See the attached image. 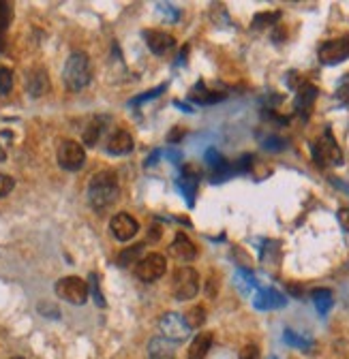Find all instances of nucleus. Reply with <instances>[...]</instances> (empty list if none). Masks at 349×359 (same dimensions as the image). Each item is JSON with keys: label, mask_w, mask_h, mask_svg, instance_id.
I'll return each mask as SVG.
<instances>
[{"label": "nucleus", "mask_w": 349, "mask_h": 359, "mask_svg": "<svg viewBox=\"0 0 349 359\" xmlns=\"http://www.w3.org/2000/svg\"><path fill=\"white\" fill-rule=\"evenodd\" d=\"M165 88H167V84H163V86H157L155 90H150V93H144V95H140L138 99H133V101H131V105H140V103H146V101H152V99H157L159 95H163V93H165Z\"/></svg>", "instance_id": "nucleus-34"}, {"label": "nucleus", "mask_w": 349, "mask_h": 359, "mask_svg": "<svg viewBox=\"0 0 349 359\" xmlns=\"http://www.w3.org/2000/svg\"><path fill=\"white\" fill-rule=\"evenodd\" d=\"M7 159V152H5V148L3 146H0V163H3Z\"/></svg>", "instance_id": "nucleus-44"}, {"label": "nucleus", "mask_w": 349, "mask_h": 359, "mask_svg": "<svg viewBox=\"0 0 349 359\" xmlns=\"http://www.w3.org/2000/svg\"><path fill=\"white\" fill-rule=\"evenodd\" d=\"M159 329H161L163 338L169 340L171 345H180L191 336V329H189L185 317L178 312H165L159 319Z\"/></svg>", "instance_id": "nucleus-6"}, {"label": "nucleus", "mask_w": 349, "mask_h": 359, "mask_svg": "<svg viewBox=\"0 0 349 359\" xmlns=\"http://www.w3.org/2000/svg\"><path fill=\"white\" fill-rule=\"evenodd\" d=\"M11 21V7L7 3L0 0V50H3V43H5V30Z\"/></svg>", "instance_id": "nucleus-28"}, {"label": "nucleus", "mask_w": 349, "mask_h": 359, "mask_svg": "<svg viewBox=\"0 0 349 359\" xmlns=\"http://www.w3.org/2000/svg\"><path fill=\"white\" fill-rule=\"evenodd\" d=\"M13 90V73L7 66H0V97H7Z\"/></svg>", "instance_id": "nucleus-30"}, {"label": "nucleus", "mask_w": 349, "mask_h": 359, "mask_svg": "<svg viewBox=\"0 0 349 359\" xmlns=\"http://www.w3.org/2000/svg\"><path fill=\"white\" fill-rule=\"evenodd\" d=\"M142 253H144V244H135L131 249H124L118 257V265L120 267H135L142 261Z\"/></svg>", "instance_id": "nucleus-25"}, {"label": "nucleus", "mask_w": 349, "mask_h": 359, "mask_svg": "<svg viewBox=\"0 0 349 359\" xmlns=\"http://www.w3.org/2000/svg\"><path fill=\"white\" fill-rule=\"evenodd\" d=\"M56 295L62 302H69L73 306H84L88 302V282L77 278V276H64L54 287Z\"/></svg>", "instance_id": "nucleus-5"}, {"label": "nucleus", "mask_w": 349, "mask_h": 359, "mask_svg": "<svg viewBox=\"0 0 349 359\" xmlns=\"http://www.w3.org/2000/svg\"><path fill=\"white\" fill-rule=\"evenodd\" d=\"M173 105H176L178 109H182V111H189V114H191V111H193V109H191L189 105H185V103H180V101H176V103H173Z\"/></svg>", "instance_id": "nucleus-43"}, {"label": "nucleus", "mask_w": 349, "mask_h": 359, "mask_svg": "<svg viewBox=\"0 0 349 359\" xmlns=\"http://www.w3.org/2000/svg\"><path fill=\"white\" fill-rule=\"evenodd\" d=\"M182 137H185V130H182L180 126H176V128H171V133H169L167 142H169V144H178Z\"/></svg>", "instance_id": "nucleus-38"}, {"label": "nucleus", "mask_w": 349, "mask_h": 359, "mask_svg": "<svg viewBox=\"0 0 349 359\" xmlns=\"http://www.w3.org/2000/svg\"><path fill=\"white\" fill-rule=\"evenodd\" d=\"M135 148V142L133 137H131V133L129 130H114L112 133V137L107 139V154H112V156H126L131 154Z\"/></svg>", "instance_id": "nucleus-17"}, {"label": "nucleus", "mask_w": 349, "mask_h": 359, "mask_svg": "<svg viewBox=\"0 0 349 359\" xmlns=\"http://www.w3.org/2000/svg\"><path fill=\"white\" fill-rule=\"evenodd\" d=\"M159 159H161V152H159V150H155V152H152V154L148 156V159H146V163H144V165H146V167H152V165H155Z\"/></svg>", "instance_id": "nucleus-40"}, {"label": "nucleus", "mask_w": 349, "mask_h": 359, "mask_svg": "<svg viewBox=\"0 0 349 359\" xmlns=\"http://www.w3.org/2000/svg\"><path fill=\"white\" fill-rule=\"evenodd\" d=\"M157 9H159V15L165 19V21H178L180 19V11L176 7H171V5H163V3H157Z\"/></svg>", "instance_id": "nucleus-33"}, {"label": "nucleus", "mask_w": 349, "mask_h": 359, "mask_svg": "<svg viewBox=\"0 0 349 359\" xmlns=\"http://www.w3.org/2000/svg\"><path fill=\"white\" fill-rule=\"evenodd\" d=\"M279 30H276V35H272V41L274 43H281L283 39H285L287 37V32H285V28H281V26H276Z\"/></svg>", "instance_id": "nucleus-42"}, {"label": "nucleus", "mask_w": 349, "mask_h": 359, "mask_svg": "<svg viewBox=\"0 0 349 359\" xmlns=\"http://www.w3.org/2000/svg\"><path fill=\"white\" fill-rule=\"evenodd\" d=\"M198 186H200V171L191 167V165H185L182 167V173L178 177V188L185 193L187 197V204L193 208L195 204V193H198Z\"/></svg>", "instance_id": "nucleus-15"}, {"label": "nucleus", "mask_w": 349, "mask_h": 359, "mask_svg": "<svg viewBox=\"0 0 349 359\" xmlns=\"http://www.w3.org/2000/svg\"><path fill=\"white\" fill-rule=\"evenodd\" d=\"M88 293H93L95 304H97L99 308H105V298H103L101 289H99V278H97V274H91V276H88Z\"/></svg>", "instance_id": "nucleus-32"}, {"label": "nucleus", "mask_w": 349, "mask_h": 359, "mask_svg": "<svg viewBox=\"0 0 349 359\" xmlns=\"http://www.w3.org/2000/svg\"><path fill=\"white\" fill-rule=\"evenodd\" d=\"M317 58L326 66H334V64H341L343 60H347L349 58V35L323 41L317 50Z\"/></svg>", "instance_id": "nucleus-7"}, {"label": "nucleus", "mask_w": 349, "mask_h": 359, "mask_svg": "<svg viewBox=\"0 0 349 359\" xmlns=\"http://www.w3.org/2000/svg\"><path fill=\"white\" fill-rule=\"evenodd\" d=\"M311 154H313V161L319 167H341L345 163L343 150H341L339 142L334 139V135H332L330 128H326L321 133V137L317 142H313Z\"/></svg>", "instance_id": "nucleus-3"}, {"label": "nucleus", "mask_w": 349, "mask_h": 359, "mask_svg": "<svg viewBox=\"0 0 349 359\" xmlns=\"http://www.w3.org/2000/svg\"><path fill=\"white\" fill-rule=\"evenodd\" d=\"M169 255L180 263H187L198 257V246L189 240V235L176 233V237H173V242L169 244Z\"/></svg>", "instance_id": "nucleus-14"}, {"label": "nucleus", "mask_w": 349, "mask_h": 359, "mask_svg": "<svg viewBox=\"0 0 349 359\" xmlns=\"http://www.w3.org/2000/svg\"><path fill=\"white\" fill-rule=\"evenodd\" d=\"M56 156H58V165L64 171H79L86 163V150L73 139H62Z\"/></svg>", "instance_id": "nucleus-8"}, {"label": "nucleus", "mask_w": 349, "mask_h": 359, "mask_svg": "<svg viewBox=\"0 0 349 359\" xmlns=\"http://www.w3.org/2000/svg\"><path fill=\"white\" fill-rule=\"evenodd\" d=\"M236 287L243 291V293L247 295V293H251V289H259V284H257V280H255V276L249 272V269H238L236 272Z\"/></svg>", "instance_id": "nucleus-26"}, {"label": "nucleus", "mask_w": 349, "mask_h": 359, "mask_svg": "<svg viewBox=\"0 0 349 359\" xmlns=\"http://www.w3.org/2000/svg\"><path fill=\"white\" fill-rule=\"evenodd\" d=\"M26 90H28V95L39 99L43 97L50 90V77L48 73L43 71V69H32L28 75H26Z\"/></svg>", "instance_id": "nucleus-18"}, {"label": "nucleus", "mask_w": 349, "mask_h": 359, "mask_svg": "<svg viewBox=\"0 0 349 359\" xmlns=\"http://www.w3.org/2000/svg\"><path fill=\"white\" fill-rule=\"evenodd\" d=\"M334 97H337L339 103H343V105L349 107V73H345V75L339 79L337 90H334Z\"/></svg>", "instance_id": "nucleus-29"}, {"label": "nucleus", "mask_w": 349, "mask_h": 359, "mask_svg": "<svg viewBox=\"0 0 349 359\" xmlns=\"http://www.w3.org/2000/svg\"><path fill=\"white\" fill-rule=\"evenodd\" d=\"M11 359H24V357H11Z\"/></svg>", "instance_id": "nucleus-45"}, {"label": "nucleus", "mask_w": 349, "mask_h": 359, "mask_svg": "<svg viewBox=\"0 0 349 359\" xmlns=\"http://www.w3.org/2000/svg\"><path fill=\"white\" fill-rule=\"evenodd\" d=\"M93 79L91 71V58L84 52H73L67 62H64V71H62V81L71 93H79Z\"/></svg>", "instance_id": "nucleus-2"}, {"label": "nucleus", "mask_w": 349, "mask_h": 359, "mask_svg": "<svg viewBox=\"0 0 349 359\" xmlns=\"http://www.w3.org/2000/svg\"><path fill=\"white\" fill-rule=\"evenodd\" d=\"M165 267H167L165 257L152 253L148 257H142V261L133 267V272L142 282H155L165 274Z\"/></svg>", "instance_id": "nucleus-9"}, {"label": "nucleus", "mask_w": 349, "mask_h": 359, "mask_svg": "<svg viewBox=\"0 0 349 359\" xmlns=\"http://www.w3.org/2000/svg\"><path fill=\"white\" fill-rule=\"evenodd\" d=\"M253 306L257 310H279V308H285L287 306V298L279 293L276 289L268 287V289H257V293L253 298Z\"/></svg>", "instance_id": "nucleus-13"}, {"label": "nucleus", "mask_w": 349, "mask_h": 359, "mask_svg": "<svg viewBox=\"0 0 349 359\" xmlns=\"http://www.w3.org/2000/svg\"><path fill=\"white\" fill-rule=\"evenodd\" d=\"M317 97H319V88L313 86V84H309V81H304V84L296 90L294 109H296V114H298L302 120H309L311 109H313Z\"/></svg>", "instance_id": "nucleus-11"}, {"label": "nucleus", "mask_w": 349, "mask_h": 359, "mask_svg": "<svg viewBox=\"0 0 349 359\" xmlns=\"http://www.w3.org/2000/svg\"><path fill=\"white\" fill-rule=\"evenodd\" d=\"M225 99H227L225 93H219V90H210L204 81H198L189 90V101L198 103V105H214V103H221Z\"/></svg>", "instance_id": "nucleus-16"}, {"label": "nucleus", "mask_w": 349, "mask_h": 359, "mask_svg": "<svg viewBox=\"0 0 349 359\" xmlns=\"http://www.w3.org/2000/svg\"><path fill=\"white\" fill-rule=\"evenodd\" d=\"M39 312H41V314H46V317H52V319H58V314H60V312H58V308L48 306V304H46V306L41 304V306H39Z\"/></svg>", "instance_id": "nucleus-39"}, {"label": "nucleus", "mask_w": 349, "mask_h": 359, "mask_svg": "<svg viewBox=\"0 0 349 359\" xmlns=\"http://www.w3.org/2000/svg\"><path fill=\"white\" fill-rule=\"evenodd\" d=\"M311 300H313V304H315V308H317V312L321 314V317L323 314H328L330 308L334 306V298H332L330 289H315L311 293Z\"/></svg>", "instance_id": "nucleus-22"}, {"label": "nucleus", "mask_w": 349, "mask_h": 359, "mask_svg": "<svg viewBox=\"0 0 349 359\" xmlns=\"http://www.w3.org/2000/svg\"><path fill=\"white\" fill-rule=\"evenodd\" d=\"M270 359H279V357H270Z\"/></svg>", "instance_id": "nucleus-46"}, {"label": "nucleus", "mask_w": 349, "mask_h": 359, "mask_svg": "<svg viewBox=\"0 0 349 359\" xmlns=\"http://www.w3.org/2000/svg\"><path fill=\"white\" fill-rule=\"evenodd\" d=\"M120 195V186H118V175L110 169L99 171L91 177L88 184V204L93 210L103 212L110 206H114Z\"/></svg>", "instance_id": "nucleus-1"}, {"label": "nucleus", "mask_w": 349, "mask_h": 359, "mask_svg": "<svg viewBox=\"0 0 349 359\" xmlns=\"http://www.w3.org/2000/svg\"><path fill=\"white\" fill-rule=\"evenodd\" d=\"M240 359H259V349H257V345H247L243 351H240Z\"/></svg>", "instance_id": "nucleus-36"}, {"label": "nucleus", "mask_w": 349, "mask_h": 359, "mask_svg": "<svg viewBox=\"0 0 349 359\" xmlns=\"http://www.w3.org/2000/svg\"><path fill=\"white\" fill-rule=\"evenodd\" d=\"M200 291V274L193 267H176L171 278V293L180 302H189Z\"/></svg>", "instance_id": "nucleus-4"}, {"label": "nucleus", "mask_w": 349, "mask_h": 359, "mask_svg": "<svg viewBox=\"0 0 349 359\" xmlns=\"http://www.w3.org/2000/svg\"><path fill=\"white\" fill-rule=\"evenodd\" d=\"M185 321H187L189 329H200L206 323V308H202V306L189 308V312L185 314Z\"/></svg>", "instance_id": "nucleus-27"}, {"label": "nucleus", "mask_w": 349, "mask_h": 359, "mask_svg": "<svg viewBox=\"0 0 349 359\" xmlns=\"http://www.w3.org/2000/svg\"><path fill=\"white\" fill-rule=\"evenodd\" d=\"M261 146H264V150H268V152H281L287 148V139L279 137V135H268L266 139H261Z\"/></svg>", "instance_id": "nucleus-31"}, {"label": "nucleus", "mask_w": 349, "mask_h": 359, "mask_svg": "<svg viewBox=\"0 0 349 359\" xmlns=\"http://www.w3.org/2000/svg\"><path fill=\"white\" fill-rule=\"evenodd\" d=\"M165 159H169L171 163H180V161H182V154H180V152H173V150H171V152L167 150V152H165Z\"/></svg>", "instance_id": "nucleus-41"}, {"label": "nucleus", "mask_w": 349, "mask_h": 359, "mask_svg": "<svg viewBox=\"0 0 349 359\" xmlns=\"http://www.w3.org/2000/svg\"><path fill=\"white\" fill-rule=\"evenodd\" d=\"M337 216H339V222H341V227H343V229H345V231L349 233V206H347V208H341Z\"/></svg>", "instance_id": "nucleus-37"}, {"label": "nucleus", "mask_w": 349, "mask_h": 359, "mask_svg": "<svg viewBox=\"0 0 349 359\" xmlns=\"http://www.w3.org/2000/svg\"><path fill=\"white\" fill-rule=\"evenodd\" d=\"M144 39L148 50L155 56H165L176 48V39L165 30H144Z\"/></svg>", "instance_id": "nucleus-12"}, {"label": "nucleus", "mask_w": 349, "mask_h": 359, "mask_svg": "<svg viewBox=\"0 0 349 359\" xmlns=\"http://www.w3.org/2000/svg\"><path fill=\"white\" fill-rule=\"evenodd\" d=\"M107 124H110V118L107 116H97V118H93L91 122H88V126H86V130H84V144L86 146H97L99 144V139H101V135L105 133V128H107Z\"/></svg>", "instance_id": "nucleus-19"}, {"label": "nucleus", "mask_w": 349, "mask_h": 359, "mask_svg": "<svg viewBox=\"0 0 349 359\" xmlns=\"http://www.w3.org/2000/svg\"><path fill=\"white\" fill-rule=\"evenodd\" d=\"M110 231L118 242H131L140 233V222L126 212H118L110 220Z\"/></svg>", "instance_id": "nucleus-10"}, {"label": "nucleus", "mask_w": 349, "mask_h": 359, "mask_svg": "<svg viewBox=\"0 0 349 359\" xmlns=\"http://www.w3.org/2000/svg\"><path fill=\"white\" fill-rule=\"evenodd\" d=\"M15 186V180L11 175H5V173H0V197H7Z\"/></svg>", "instance_id": "nucleus-35"}, {"label": "nucleus", "mask_w": 349, "mask_h": 359, "mask_svg": "<svg viewBox=\"0 0 349 359\" xmlns=\"http://www.w3.org/2000/svg\"><path fill=\"white\" fill-rule=\"evenodd\" d=\"M212 347V333L210 331H202L193 338L191 347H189V359H206L208 351Z\"/></svg>", "instance_id": "nucleus-21"}, {"label": "nucleus", "mask_w": 349, "mask_h": 359, "mask_svg": "<svg viewBox=\"0 0 349 359\" xmlns=\"http://www.w3.org/2000/svg\"><path fill=\"white\" fill-rule=\"evenodd\" d=\"M148 359H176L173 345L165 340L163 336H157L148 342Z\"/></svg>", "instance_id": "nucleus-20"}, {"label": "nucleus", "mask_w": 349, "mask_h": 359, "mask_svg": "<svg viewBox=\"0 0 349 359\" xmlns=\"http://www.w3.org/2000/svg\"><path fill=\"white\" fill-rule=\"evenodd\" d=\"M283 340H285V345H290V347H294V349H300V351H313V347H315V342H313L311 338L296 333V331L290 329V327H287L285 331H283Z\"/></svg>", "instance_id": "nucleus-23"}, {"label": "nucleus", "mask_w": 349, "mask_h": 359, "mask_svg": "<svg viewBox=\"0 0 349 359\" xmlns=\"http://www.w3.org/2000/svg\"><path fill=\"white\" fill-rule=\"evenodd\" d=\"M279 19H281V11H261L253 17L251 28L253 30H266V28H272Z\"/></svg>", "instance_id": "nucleus-24"}]
</instances>
